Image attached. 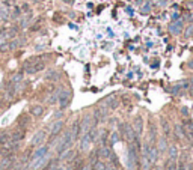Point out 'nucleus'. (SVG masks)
<instances>
[{
  "label": "nucleus",
  "mask_w": 193,
  "mask_h": 170,
  "mask_svg": "<svg viewBox=\"0 0 193 170\" xmlns=\"http://www.w3.org/2000/svg\"><path fill=\"white\" fill-rule=\"evenodd\" d=\"M6 142H9V134L8 133H0V145H5Z\"/></svg>",
  "instance_id": "cd10ccee"
},
{
  "label": "nucleus",
  "mask_w": 193,
  "mask_h": 170,
  "mask_svg": "<svg viewBox=\"0 0 193 170\" xmlns=\"http://www.w3.org/2000/svg\"><path fill=\"white\" fill-rule=\"evenodd\" d=\"M92 143V138H91V136H89V133H84V134H82V140H80V149L82 151H86L88 148H89V145Z\"/></svg>",
  "instance_id": "9d476101"
},
{
  "label": "nucleus",
  "mask_w": 193,
  "mask_h": 170,
  "mask_svg": "<svg viewBox=\"0 0 193 170\" xmlns=\"http://www.w3.org/2000/svg\"><path fill=\"white\" fill-rule=\"evenodd\" d=\"M95 116L98 118V120H106L109 118V107H106V105H100L97 111H95Z\"/></svg>",
  "instance_id": "6e6552de"
},
{
  "label": "nucleus",
  "mask_w": 193,
  "mask_h": 170,
  "mask_svg": "<svg viewBox=\"0 0 193 170\" xmlns=\"http://www.w3.org/2000/svg\"><path fill=\"white\" fill-rule=\"evenodd\" d=\"M44 48H45V45H44V44H41V45H36V47H35V50H36V51H42Z\"/></svg>",
  "instance_id": "4c0bfd02"
},
{
  "label": "nucleus",
  "mask_w": 193,
  "mask_h": 170,
  "mask_svg": "<svg viewBox=\"0 0 193 170\" xmlns=\"http://www.w3.org/2000/svg\"><path fill=\"white\" fill-rule=\"evenodd\" d=\"M97 170H106V164H103L101 161H97Z\"/></svg>",
  "instance_id": "f704fd0d"
},
{
  "label": "nucleus",
  "mask_w": 193,
  "mask_h": 170,
  "mask_svg": "<svg viewBox=\"0 0 193 170\" xmlns=\"http://www.w3.org/2000/svg\"><path fill=\"white\" fill-rule=\"evenodd\" d=\"M161 127H163V131H165V134L168 136L169 133H170V127H169L168 120L165 119V118H161Z\"/></svg>",
  "instance_id": "a878e982"
},
{
  "label": "nucleus",
  "mask_w": 193,
  "mask_h": 170,
  "mask_svg": "<svg viewBox=\"0 0 193 170\" xmlns=\"http://www.w3.org/2000/svg\"><path fill=\"white\" fill-rule=\"evenodd\" d=\"M127 166L128 170H135L137 166V148L135 143H131L128 148V155H127Z\"/></svg>",
  "instance_id": "f257e3e1"
},
{
  "label": "nucleus",
  "mask_w": 193,
  "mask_h": 170,
  "mask_svg": "<svg viewBox=\"0 0 193 170\" xmlns=\"http://www.w3.org/2000/svg\"><path fill=\"white\" fill-rule=\"evenodd\" d=\"M187 8H193V2H190V3H187Z\"/></svg>",
  "instance_id": "a19ab883"
},
{
  "label": "nucleus",
  "mask_w": 193,
  "mask_h": 170,
  "mask_svg": "<svg viewBox=\"0 0 193 170\" xmlns=\"http://www.w3.org/2000/svg\"><path fill=\"white\" fill-rule=\"evenodd\" d=\"M168 170H178V164L175 163V160H169Z\"/></svg>",
  "instance_id": "c756f323"
},
{
  "label": "nucleus",
  "mask_w": 193,
  "mask_h": 170,
  "mask_svg": "<svg viewBox=\"0 0 193 170\" xmlns=\"http://www.w3.org/2000/svg\"><path fill=\"white\" fill-rule=\"evenodd\" d=\"M150 11H151V3H150V2H146V3L142 6V14H148Z\"/></svg>",
  "instance_id": "7c9ffc66"
},
{
  "label": "nucleus",
  "mask_w": 193,
  "mask_h": 170,
  "mask_svg": "<svg viewBox=\"0 0 193 170\" xmlns=\"http://www.w3.org/2000/svg\"><path fill=\"white\" fill-rule=\"evenodd\" d=\"M47 152H48V148H47V146H41V148H38V149L33 152V155H32V161H35V160H39V158H41V157H44Z\"/></svg>",
  "instance_id": "ddd939ff"
},
{
  "label": "nucleus",
  "mask_w": 193,
  "mask_h": 170,
  "mask_svg": "<svg viewBox=\"0 0 193 170\" xmlns=\"http://www.w3.org/2000/svg\"><path fill=\"white\" fill-rule=\"evenodd\" d=\"M44 66H45V65L42 63L41 60H33V62H26V65L23 66V69H24L27 74H35V72L44 69Z\"/></svg>",
  "instance_id": "f03ea898"
},
{
  "label": "nucleus",
  "mask_w": 193,
  "mask_h": 170,
  "mask_svg": "<svg viewBox=\"0 0 193 170\" xmlns=\"http://www.w3.org/2000/svg\"><path fill=\"white\" fill-rule=\"evenodd\" d=\"M24 42L26 41L23 39V38H14L11 42H8V48L9 50H17V48H20Z\"/></svg>",
  "instance_id": "9b49d317"
},
{
  "label": "nucleus",
  "mask_w": 193,
  "mask_h": 170,
  "mask_svg": "<svg viewBox=\"0 0 193 170\" xmlns=\"http://www.w3.org/2000/svg\"><path fill=\"white\" fill-rule=\"evenodd\" d=\"M184 36L185 38H193V24H190L184 32Z\"/></svg>",
  "instance_id": "c85d7f7f"
},
{
  "label": "nucleus",
  "mask_w": 193,
  "mask_h": 170,
  "mask_svg": "<svg viewBox=\"0 0 193 170\" xmlns=\"http://www.w3.org/2000/svg\"><path fill=\"white\" fill-rule=\"evenodd\" d=\"M91 127H92V118H91V116H84L83 119L79 122V134L89 133Z\"/></svg>",
  "instance_id": "7ed1b4c3"
},
{
  "label": "nucleus",
  "mask_w": 193,
  "mask_h": 170,
  "mask_svg": "<svg viewBox=\"0 0 193 170\" xmlns=\"http://www.w3.org/2000/svg\"><path fill=\"white\" fill-rule=\"evenodd\" d=\"M47 170H59V167H58V164H56V163H51L50 167H48Z\"/></svg>",
  "instance_id": "c9c22d12"
},
{
  "label": "nucleus",
  "mask_w": 193,
  "mask_h": 170,
  "mask_svg": "<svg viewBox=\"0 0 193 170\" xmlns=\"http://www.w3.org/2000/svg\"><path fill=\"white\" fill-rule=\"evenodd\" d=\"M80 170H92V166H89V164H83V166L80 167Z\"/></svg>",
  "instance_id": "e433bc0d"
},
{
  "label": "nucleus",
  "mask_w": 193,
  "mask_h": 170,
  "mask_svg": "<svg viewBox=\"0 0 193 170\" xmlns=\"http://www.w3.org/2000/svg\"><path fill=\"white\" fill-rule=\"evenodd\" d=\"M11 17V14H9L8 8L3 5V6H0V21H6L8 18Z\"/></svg>",
  "instance_id": "6ab92c4d"
},
{
  "label": "nucleus",
  "mask_w": 193,
  "mask_h": 170,
  "mask_svg": "<svg viewBox=\"0 0 193 170\" xmlns=\"http://www.w3.org/2000/svg\"><path fill=\"white\" fill-rule=\"evenodd\" d=\"M21 11H26V12H29V5H23V6H21Z\"/></svg>",
  "instance_id": "58836bf2"
},
{
  "label": "nucleus",
  "mask_w": 193,
  "mask_h": 170,
  "mask_svg": "<svg viewBox=\"0 0 193 170\" xmlns=\"http://www.w3.org/2000/svg\"><path fill=\"white\" fill-rule=\"evenodd\" d=\"M118 140H119V136H118V133H113V134L110 136V143H112V145H115Z\"/></svg>",
  "instance_id": "473e14b6"
},
{
  "label": "nucleus",
  "mask_w": 193,
  "mask_h": 170,
  "mask_svg": "<svg viewBox=\"0 0 193 170\" xmlns=\"http://www.w3.org/2000/svg\"><path fill=\"white\" fill-rule=\"evenodd\" d=\"M44 137H45V133L44 131H38L33 137H32V142H30V145L32 146H38L42 143V140H44Z\"/></svg>",
  "instance_id": "f8f14e48"
},
{
  "label": "nucleus",
  "mask_w": 193,
  "mask_h": 170,
  "mask_svg": "<svg viewBox=\"0 0 193 170\" xmlns=\"http://www.w3.org/2000/svg\"><path fill=\"white\" fill-rule=\"evenodd\" d=\"M32 2H35V3H36V2H38V3H39V2H42V0H32Z\"/></svg>",
  "instance_id": "c03bdc74"
},
{
  "label": "nucleus",
  "mask_w": 193,
  "mask_h": 170,
  "mask_svg": "<svg viewBox=\"0 0 193 170\" xmlns=\"http://www.w3.org/2000/svg\"><path fill=\"white\" fill-rule=\"evenodd\" d=\"M62 127H63V120L62 119H58L53 125L50 127V131H48V134H50L51 137L56 136V134H59L60 133V129H62Z\"/></svg>",
  "instance_id": "1a4fd4ad"
},
{
  "label": "nucleus",
  "mask_w": 193,
  "mask_h": 170,
  "mask_svg": "<svg viewBox=\"0 0 193 170\" xmlns=\"http://www.w3.org/2000/svg\"><path fill=\"white\" fill-rule=\"evenodd\" d=\"M60 92H62V89H56L53 94L50 95V98L47 100L48 101V104H56V102L59 101V96H60Z\"/></svg>",
  "instance_id": "a211bd4d"
},
{
  "label": "nucleus",
  "mask_w": 193,
  "mask_h": 170,
  "mask_svg": "<svg viewBox=\"0 0 193 170\" xmlns=\"http://www.w3.org/2000/svg\"><path fill=\"white\" fill-rule=\"evenodd\" d=\"M45 78H47V80H58L59 72L58 71H54V69H51V71H48V72L45 74Z\"/></svg>",
  "instance_id": "4be33fe9"
},
{
  "label": "nucleus",
  "mask_w": 193,
  "mask_h": 170,
  "mask_svg": "<svg viewBox=\"0 0 193 170\" xmlns=\"http://www.w3.org/2000/svg\"><path fill=\"white\" fill-rule=\"evenodd\" d=\"M23 72H17V74H14L12 75V78H11V83H14V85H17V83H20V81H23Z\"/></svg>",
  "instance_id": "5701e85b"
},
{
  "label": "nucleus",
  "mask_w": 193,
  "mask_h": 170,
  "mask_svg": "<svg viewBox=\"0 0 193 170\" xmlns=\"http://www.w3.org/2000/svg\"><path fill=\"white\" fill-rule=\"evenodd\" d=\"M184 128H185V131H189V133H192L193 134V122H185Z\"/></svg>",
  "instance_id": "2f4dec72"
},
{
  "label": "nucleus",
  "mask_w": 193,
  "mask_h": 170,
  "mask_svg": "<svg viewBox=\"0 0 193 170\" xmlns=\"http://www.w3.org/2000/svg\"><path fill=\"white\" fill-rule=\"evenodd\" d=\"M71 101V92L67 90V89H62V92H60V96H59V105H60V110H63V109H67L68 104Z\"/></svg>",
  "instance_id": "20e7f679"
},
{
  "label": "nucleus",
  "mask_w": 193,
  "mask_h": 170,
  "mask_svg": "<svg viewBox=\"0 0 193 170\" xmlns=\"http://www.w3.org/2000/svg\"><path fill=\"white\" fill-rule=\"evenodd\" d=\"M135 133L136 136L139 137L140 134H142V129H143V122H142V118H136L135 119Z\"/></svg>",
  "instance_id": "2eb2a0df"
},
{
  "label": "nucleus",
  "mask_w": 193,
  "mask_h": 170,
  "mask_svg": "<svg viewBox=\"0 0 193 170\" xmlns=\"http://www.w3.org/2000/svg\"><path fill=\"white\" fill-rule=\"evenodd\" d=\"M192 18H193V14H192Z\"/></svg>",
  "instance_id": "49530a36"
},
{
  "label": "nucleus",
  "mask_w": 193,
  "mask_h": 170,
  "mask_svg": "<svg viewBox=\"0 0 193 170\" xmlns=\"http://www.w3.org/2000/svg\"><path fill=\"white\" fill-rule=\"evenodd\" d=\"M189 68H193V60L192 62H189Z\"/></svg>",
  "instance_id": "79ce46f5"
},
{
  "label": "nucleus",
  "mask_w": 193,
  "mask_h": 170,
  "mask_svg": "<svg viewBox=\"0 0 193 170\" xmlns=\"http://www.w3.org/2000/svg\"><path fill=\"white\" fill-rule=\"evenodd\" d=\"M190 95H192V96H193V86H192V87H190Z\"/></svg>",
  "instance_id": "37998d69"
},
{
  "label": "nucleus",
  "mask_w": 193,
  "mask_h": 170,
  "mask_svg": "<svg viewBox=\"0 0 193 170\" xmlns=\"http://www.w3.org/2000/svg\"><path fill=\"white\" fill-rule=\"evenodd\" d=\"M14 166V155H5L0 160V170H8Z\"/></svg>",
  "instance_id": "423d86ee"
},
{
  "label": "nucleus",
  "mask_w": 193,
  "mask_h": 170,
  "mask_svg": "<svg viewBox=\"0 0 193 170\" xmlns=\"http://www.w3.org/2000/svg\"><path fill=\"white\" fill-rule=\"evenodd\" d=\"M42 113H44V107L42 105H32L30 107V114L35 116V118H39Z\"/></svg>",
  "instance_id": "dca6fc26"
},
{
  "label": "nucleus",
  "mask_w": 193,
  "mask_h": 170,
  "mask_svg": "<svg viewBox=\"0 0 193 170\" xmlns=\"http://www.w3.org/2000/svg\"><path fill=\"white\" fill-rule=\"evenodd\" d=\"M175 134L180 137V138H183V137H185V129L181 127V125H176L175 127Z\"/></svg>",
  "instance_id": "393cba45"
},
{
  "label": "nucleus",
  "mask_w": 193,
  "mask_h": 170,
  "mask_svg": "<svg viewBox=\"0 0 193 170\" xmlns=\"http://www.w3.org/2000/svg\"><path fill=\"white\" fill-rule=\"evenodd\" d=\"M48 160H50V155H48V152H47V153H45V155H44V157H41L39 160H35V161H32V163H30V169H32V170L41 169L42 166H44L45 163L48 161Z\"/></svg>",
  "instance_id": "0eeeda50"
},
{
  "label": "nucleus",
  "mask_w": 193,
  "mask_h": 170,
  "mask_svg": "<svg viewBox=\"0 0 193 170\" xmlns=\"http://www.w3.org/2000/svg\"><path fill=\"white\" fill-rule=\"evenodd\" d=\"M190 85H192V86H193V78H192V80H190Z\"/></svg>",
  "instance_id": "a18cd8bd"
},
{
  "label": "nucleus",
  "mask_w": 193,
  "mask_h": 170,
  "mask_svg": "<svg viewBox=\"0 0 193 170\" xmlns=\"http://www.w3.org/2000/svg\"><path fill=\"white\" fill-rule=\"evenodd\" d=\"M168 152H169V160H176V157H178V149H176V146H169Z\"/></svg>",
  "instance_id": "aec40b11"
},
{
  "label": "nucleus",
  "mask_w": 193,
  "mask_h": 170,
  "mask_svg": "<svg viewBox=\"0 0 193 170\" xmlns=\"http://www.w3.org/2000/svg\"><path fill=\"white\" fill-rule=\"evenodd\" d=\"M168 149V140L166 138H160L159 142V152H165Z\"/></svg>",
  "instance_id": "b1692460"
},
{
  "label": "nucleus",
  "mask_w": 193,
  "mask_h": 170,
  "mask_svg": "<svg viewBox=\"0 0 193 170\" xmlns=\"http://www.w3.org/2000/svg\"><path fill=\"white\" fill-rule=\"evenodd\" d=\"M30 18H32V15H30V14H27L26 17L20 18V21H18L20 29H27V27H29V24H30Z\"/></svg>",
  "instance_id": "f3484780"
},
{
  "label": "nucleus",
  "mask_w": 193,
  "mask_h": 170,
  "mask_svg": "<svg viewBox=\"0 0 193 170\" xmlns=\"http://www.w3.org/2000/svg\"><path fill=\"white\" fill-rule=\"evenodd\" d=\"M181 113H183V114H187V113H189V111H187V109H185V107H183V109H181Z\"/></svg>",
  "instance_id": "ea45409f"
},
{
  "label": "nucleus",
  "mask_w": 193,
  "mask_h": 170,
  "mask_svg": "<svg viewBox=\"0 0 193 170\" xmlns=\"http://www.w3.org/2000/svg\"><path fill=\"white\" fill-rule=\"evenodd\" d=\"M20 14H21V9L15 6V8H14V12H12V18H18L20 17Z\"/></svg>",
  "instance_id": "72a5a7b5"
},
{
  "label": "nucleus",
  "mask_w": 193,
  "mask_h": 170,
  "mask_svg": "<svg viewBox=\"0 0 193 170\" xmlns=\"http://www.w3.org/2000/svg\"><path fill=\"white\" fill-rule=\"evenodd\" d=\"M110 153H112V149H109V146L103 145V148H101V151H100V157H103V158H109Z\"/></svg>",
  "instance_id": "412c9836"
},
{
  "label": "nucleus",
  "mask_w": 193,
  "mask_h": 170,
  "mask_svg": "<svg viewBox=\"0 0 193 170\" xmlns=\"http://www.w3.org/2000/svg\"><path fill=\"white\" fill-rule=\"evenodd\" d=\"M104 104H107L106 107H110V109H116L118 107V98L115 96V95H110V96H107V98H104Z\"/></svg>",
  "instance_id": "4468645a"
},
{
  "label": "nucleus",
  "mask_w": 193,
  "mask_h": 170,
  "mask_svg": "<svg viewBox=\"0 0 193 170\" xmlns=\"http://www.w3.org/2000/svg\"><path fill=\"white\" fill-rule=\"evenodd\" d=\"M24 138V133H14L12 136H11V140L12 142H20V140H23Z\"/></svg>",
  "instance_id": "bb28decb"
},
{
  "label": "nucleus",
  "mask_w": 193,
  "mask_h": 170,
  "mask_svg": "<svg viewBox=\"0 0 193 170\" xmlns=\"http://www.w3.org/2000/svg\"><path fill=\"white\" fill-rule=\"evenodd\" d=\"M183 26H184V23H183V20H175L174 23H170L169 24V32L172 35H180L181 32H183Z\"/></svg>",
  "instance_id": "39448f33"
}]
</instances>
